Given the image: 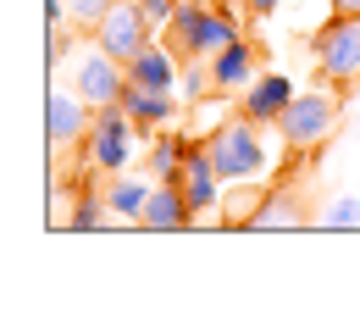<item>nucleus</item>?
Returning <instances> with one entry per match:
<instances>
[{
  "mask_svg": "<svg viewBox=\"0 0 360 322\" xmlns=\"http://www.w3.org/2000/svg\"><path fill=\"white\" fill-rule=\"evenodd\" d=\"M250 11H255V17H271V11H277V0H250Z\"/></svg>",
  "mask_w": 360,
  "mask_h": 322,
  "instance_id": "25",
  "label": "nucleus"
},
{
  "mask_svg": "<svg viewBox=\"0 0 360 322\" xmlns=\"http://www.w3.org/2000/svg\"><path fill=\"white\" fill-rule=\"evenodd\" d=\"M139 11L150 17V28H167L178 17V0H139Z\"/></svg>",
  "mask_w": 360,
  "mask_h": 322,
  "instance_id": "20",
  "label": "nucleus"
},
{
  "mask_svg": "<svg viewBox=\"0 0 360 322\" xmlns=\"http://www.w3.org/2000/svg\"><path fill=\"white\" fill-rule=\"evenodd\" d=\"M238 39V17L227 11V6H200V0H183L178 17L167 23V45L172 56L183 61H205V56H217L222 45Z\"/></svg>",
  "mask_w": 360,
  "mask_h": 322,
  "instance_id": "1",
  "label": "nucleus"
},
{
  "mask_svg": "<svg viewBox=\"0 0 360 322\" xmlns=\"http://www.w3.org/2000/svg\"><path fill=\"white\" fill-rule=\"evenodd\" d=\"M211 61V84H217V94H238L250 89L261 73H255V61H261V50L250 45V39H233V45H222L217 56H205Z\"/></svg>",
  "mask_w": 360,
  "mask_h": 322,
  "instance_id": "11",
  "label": "nucleus"
},
{
  "mask_svg": "<svg viewBox=\"0 0 360 322\" xmlns=\"http://www.w3.org/2000/svg\"><path fill=\"white\" fill-rule=\"evenodd\" d=\"M205 144H211V161H217L222 184H255L266 173V144H261V123L255 117H227Z\"/></svg>",
  "mask_w": 360,
  "mask_h": 322,
  "instance_id": "2",
  "label": "nucleus"
},
{
  "mask_svg": "<svg viewBox=\"0 0 360 322\" xmlns=\"http://www.w3.org/2000/svg\"><path fill=\"white\" fill-rule=\"evenodd\" d=\"M178 189L188 194L194 217H211V211L222 206V173H217V161H211V144H205V139H188V156H183Z\"/></svg>",
  "mask_w": 360,
  "mask_h": 322,
  "instance_id": "7",
  "label": "nucleus"
},
{
  "mask_svg": "<svg viewBox=\"0 0 360 322\" xmlns=\"http://www.w3.org/2000/svg\"><path fill=\"white\" fill-rule=\"evenodd\" d=\"M333 17H360V0H333Z\"/></svg>",
  "mask_w": 360,
  "mask_h": 322,
  "instance_id": "24",
  "label": "nucleus"
},
{
  "mask_svg": "<svg viewBox=\"0 0 360 322\" xmlns=\"http://www.w3.org/2000/svg\"><path fill=\"white\" fill-rule=\"evenodd\" d=\"M194 223L200 217H194V206H188V194L178 184H155L144 217H139V228H150V233H178V228H194Z\"/></svg>",
  "mask_w": 360,
  "mask_h": 322,
  "instance_id": "12",
  "label": "nucleus"
},
{
  "mask_svg": "<svg viewBox=\"0 0 360 322\" xmlns=\"http://www.w3.org/2000/svg\"><path fill=\"white\" fill-rule=\"evenodd\" d=\"M67 6H72V17H78V23H89V28H94V23H100L117 0H67Z\"/></svg>",
  "mask_w": 360,
  "mask_h": 322,
  "instance_id": "21",
  "label": "nucleus"
},
{
  "mask_svg": "<svg viewBox=\"0 0 360 322\" xmlns=\"http://www.w3.org/2000/svg\"><path fill=\"white\" fill-rule=\"evenodd\" d=\"M316 223H321V228H360V200H355V194H338Z\"/></svg>",
  "mask_w": 360,
  "mask_h": 322,
  "instance_id": "19",
  "label": "nucleus"
},
{
  "mask_svg": "<svg viewBox=\"0 0 360 322\" xmlns=\"http://www.w3.org/2000/svg\"><path fill=\"white\" fill-rule=\"evenodd\" d=\"M105 200H111V211L122 217V223H139L144 217V206H150V184H139V178H111V189H105Z\"/></svg>",
  "mask_w": 360,
  "mask_h": 322,
  "instance_id": "16",
  "label": "nucleus"
},
{
  "mask_svg": "<svg viewBox=\"0 0 360 322\" xmlns=\"http://www.w3.org/2000/svg\"><path fill=\"white\" fill-rule=\"evenodd\" d=\"M288 100H294V84L277 78V73H261V78L244 89V117H255V123H277V117L288 111Z\"/></svg>",
  "mask_w": 360,
  "mask_h": 322,
  "instance_id": "14",
  "label": "nucleus"
},
{
  "mask_svg": "<svg viewBox=\"0 0 360 322\" xmlns=\"http://www.w3.org/2000/svg\"><path fill=\"white\" fill-rule=\"evenodd\" d=\"M128 78L144 84V89H172L178 84V61H172V45H144L128 61Z\"/></svg>",
  "mask_w": 360,
  "mask_h": 322,
  "instance_id": "15",
  "label": "nucleus"
},
{
  "mask_svg": "<svg viewBox=\"0 0 360 322\" xmlns=\"http://www.w3.org/2000/svg\"><path fill=\"white\" fill-rule=\"evenodd\" d=\"M89 100H84V94H78V100H72V94H50L45 100V134H50V150H72V144H84V139H89Z\"/></svg>",
  "mask_w": 360,
  "mask_h": 322,
  "instance_id": "9",
  "label": "nucleus"
},
{
  "mask_svg": "<svg viewBox=\"0 0 360 322\" xmlns=\"http://www.w3.org/2000/svg\"><path fill=\"white\" fill-rule=\"evenodd\" d=\"M134 117L122 111V106H94V123H89V161L100 173H122L128 167V156H134Z\"/></svg>",
  "mask_w": 360,
  "mask_h": 322,
  "instance_id": "5",
  "label": "nucleus"
},
{
  "mask_svg": "<svg viewBox=\"0 0 360 322\" xmlns=\"http://www.w3.org/2000/svg\"><path fill=\"white\" fill-rule=\"evenodd\" d=\"M117 211H111V200L105 194H89V189H78V206H72V217H67V228H78V233H94V228H105Z\"/></svg>",
  "mask_w": 360,
  "mask_h": 322,
  "instance_id": "18",
  "label": "nucleus"
},
{
  "mask_svg": "<svg viewBox=\"0 0 360 322\" xmlns=\"http://www.w3.org/2000/svg\"><path fill=\"white\" fill-rule=\"evenodd\" d=\"M122 84H128V67H122L117 56H105L100 45L78 61V94H84L89 106H117V100H122Z\"/></svg>",
  "mask_w": 360,
  "mask_h": 322,
  "instance_id": "8",
  "label": "nucleus"
},
{
  "mask_svg": "<svg viewBox=\"0 0 360 322\" xmlns=\"http://www.w3.org/2000/svg\"><path fill=\"white\" fill-rule=\"evenodd\" d=\"M338 128V94H294L288 100V111L277 117V134H283V144L288 150H311V144H321V139Z\"/></svg>",
  "mask_w": 360,
  "mask_h": 322,
  "instance_id": "4",
  "label": "nucleus"
},
{
  "mask_svg": "<svg viewBox=\"0 0 360 322\" xmlns=\"http://www.w3.org/2000/svg\"><path fill=\"white\" fill-rule=\"evenodd\" d=\"M67 50H72V39H67V34H61V28H50V50H45L50 61H45V67H56V61H61V56H67Z\"/></svg>",
  "mask_w": 360,
  "mask_h": 322,
  "instance_id": "22",
  "label": "nucleus"
},
{
  "mask_svg": "<svg viewBox=\"0 0 360 322\" xmlns=\"http://www.w3.org/2000/svg\"><path fill=\"white\" fill-rule=\"evenodd\" d=\"M67 11H72V6H61V0H45V23H50V28H61V23H67Z\"/></svg>",
  "mask_w": 360,
  "mask_h": 322,
  "instance_id": "23",
  "label": "nucleus"
},
{
  "mask_svg": "<svg viewBox=\"0 0 360 322\" xmlns=\"http://www.w3.org/2000/svg\"><path fill=\"white\" fill-rule=\"evenodd\" d=\"M311 50H316V73L333 78V89H349L360 78V17H333L311 39Z\"/></svg>",
  "mask_w": 360,
  "mask_h": 322,
  "instance_id": "3",
  "label": "nucleus"
},
{
  "mask_svg": "<svg viewBox=\"0 0 360 322\" xmlns=\"http://www.w3.org/2000/svg\"><path fill=\"white\" fill-rule=\"evenodd\" d=\"M94 45L105 50V56H117L122 67L150 45V17L139 11V0H117V6L94 23Z\"/></svg>",
  "mask_w": 360,
  "mask_h": 322,
  "instance_id": "6",
  "label": "nucleus"
},
{
  "mask_svg": "<svg viewBox=\"0 0 360 322\" xmlns=\"http://www.w3.org/2000/svg\"><path fill=\"white\" fill-rule=\"evenodd\" d=\"M238 223H244V228H305V223H311V211H305L300 189L277 184V189H266V194H261Z\"/></svg>",
  "mask_w": 360,
  "mask_h": 322,
  "instance_id": "10",
  "label": "nucleus"
},
{
  "mask_svg": "<svg viewBox=\"0 0 360 322\" xmlns=\"http://www.w3.org/2000/svg\"><path fill=\"white\" fill-rule=\"evenodd\" d=\"M183 156H188V139L178 134H155V150H150V167H155V184H178Z\"/></svg>",
  "mask_w": 360,
  "mask_h": 322,
  "instance_id": "17",
  "label": "nucleus"
},
{
  "mask_svg": "<svg viewBox=\"0 0 360 322\" xmlns=\"http://www.w3.org/2000/svg\"><path fill=\"white\" fill-rule=\"evenodd\" d=\"M117 106L134 117L139 128H150V134L167 128V123L178 117V94H172V89H144V84H134V78L122 84V100H117Z\"/></svg>",
  "mask_w": 360,
  "mask_h": 322,
  "instance_id": "13",
  "label": "nucleus"
}]
</instances>
